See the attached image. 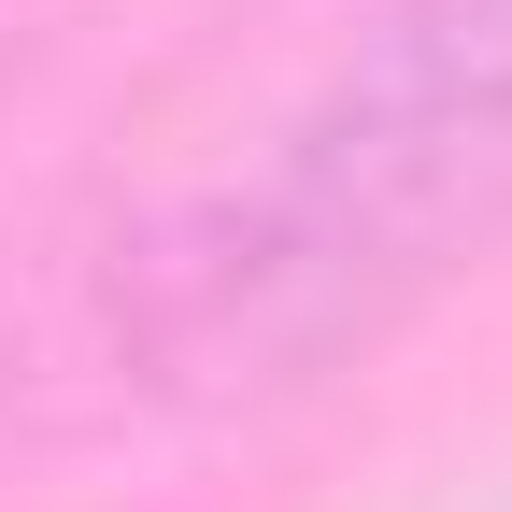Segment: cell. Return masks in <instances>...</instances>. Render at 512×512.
Segmentation results:
<instances>
[{"label":"cell","mask_w":512,"mask_h":512,"mask_svg":"<svg viewBox=\"0 0 512 512\" xmlns=\"http://www.w3.org/2000/svg\"><path fill=\"white\" fill-rule=\"evenodd\" d=\"M512 228V0H228L0 299L29 413H228L370 356Z\"/></svg>","instance_id":"6da1fadb"}]
</instances>
